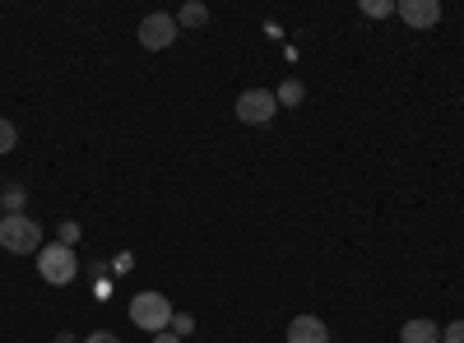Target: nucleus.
Here are the masks:
<instances>
[{
  "label": "nucleus",
  "mask_w": 464,
  "mask_h": 343,
  "mask_svg": "<svg viewBox=\"0 0 464 343\" xmlns=\"http://www.w3.org/2000/svg\"><path fill=\"white\" fill-rule=\"evenodd\" d=\"M279 117V98L269 93V89H246L242 98H237V121H246V126H269Z\"/></svg>",
  "instance_id": "nucleus-4"
},
{
  "label": "nucleus",
  "mask_w": 464,
  "mask_h": 343,
  "mask_svg": "<svg viewBox=\"0 0 464 343\" xmlns=\"http://www.w3.org/2000/svg\"><path fill=\"white\" fill-rule=\"evenodd\" d=\"M61 246H74L80 242V223H61V237H56Z\"/></svg>",
  "instance_id": "nucleus-15"
},
{
  "label": "nucleus",
  "mask_w": 464,
  "mask_h": 343,
  "mask_svg": "<svg viewBox=\"0 0 464 343\" xmlns=\"http://www.w3.org/2000/svg\"><path fill=\"white\" fill-rule=\"evenodd\" d=\"M56 343H74V334H61V338H56Z\"/></svg>",
  "instance_id": "nucleus-19"
},
{
  "label": "nucleus",
  "mask_w": 464,
  "mask_h": 343,
  "mask_svg": "<svg viewBox=\"0 0 464 343\" xmlns=\"http://www.w3.org/2000/svg\"><path fill=\"white\" fill-rule=\"evenodd\" d=\"M153 343H181V338H177L172 329H163V334H153Z\"/></svg>",
  "instance_id": "nucleus-18"
},
{
  "label": "nucleus",
  "mask_w": 464,
  "mask_h": 343,
  "mask_svg": "<svg viewBox=\"0 0 464 343\" xmlns=\"http://www.w3.org/2000/svg\"><path fill=\"white\" fill-rule=\"evenodd\" d=\"M14 144H19V130H14L10 121H0V154H10Z\"/></svg>",
  "instance_id": "nucleus-13"
},
{
  "label": "nucleus",
  "mask_w": 464,
  "mask_h": 343,
  "mask_svg": "<svg viewBox=\"0 0 464 343\" xmlns=\"http://www.w3.org/2000/svg\"><path fill=\"white\" fill-rule=\"evenodd\" d=\"M37 274H43L52 288H65V283H74V274H80V260H74V246L47 242L43 251H37Z\"/></svg>",
  "instance_id": "nucleus-3"
},
{
  "label": "nucleus",
  "mask_w": 464,
  "mask_h": 343,
  "mask_svg": "<svg viewBox=\"0 0 464 343\" xmlns=\"http://www.w3.org/2000/svg\"><path fill=\"white\" fill-rule=\"evenodd\" d=\"M362 14L367 19H385V14H395V5L391 0H362Z\"/></svg>",
  "instance_id": "nucleus-11"
},
{
  "label": "nucleus",
  "mask_w": 464,
  "mask_h": 343,
  "mask_svg": "<svg viewBox=\"0 0 464 343\" xmlns=\"http://www.w3.org/2000/svg\"><path fill=\"white\" fill-rule=\"evenodd\" d=\"M0 246L10 255H37L43 251V223H33L28 214H5L0 218Z\"/></svg>",
  "instance_id": "nucleus-1"
},
{
  "label": "nucleus",
  "mask_w": 464,
  "mask_h": 343,
  "mask_svg": "<svg viewBox=\"0 0 464 343\" xmlns=\"http://www.w3.org/2000/svg\"><path fill=\"white\" fill-rule=\"evenodd\" d=\"M288 343H330V329L321 316H293L288 320Z\"/></svg>",
  "instance_id": "nucleus-7"
},
{
  "label": "nucleus",
  "mask_w": 464,
  "mask_h": 343,
  "mask_svg": "<svg viewBox=\"0 0 464 343\" xmlns=\"http://www.w3.org/2000/svg\"><path fill=\"white\" fill-rule=\"evenodd\" d=\"M168 329H172V334H177V338H181V334H190V329H196V316H186V311H177V316H172V325H168Z\"/></svg>",
  "instance_id": "nucleus-14"
},
{
  "label": "nucleus",
  "mask_w": 464,
  "mask_h": 343,
  "mask_svg": "<svg viewBox=\"0 0 464 343\" xmlns=\"http://www.w3.org/2000/svg\"><path fill=\"white\" fill-rule=\"evenodd\" d=\"M400 343H441V329L432 320H404Z\"/></svg>",
  "instance_id": "nucleus-8"
},
{
  "label": "nucleus",
  "mask_w": 464,
  "mask_h": 343,
  "mask_svg": "<svg viewBox=\"0 0 464 343\" xmlns=\"http://www.w3.org/2000/svg\"><path fill=\"white\" fill-rule=\"evenodd\" d=\"M172 43H177V19H172V14H144V19H140V47L168 52Z\"/></svg>",
  "instance_id": "nucleus-5"
},
{
  "label": "nucleus",
  "mask_w": 464,
  "mask_h": 343,
  "mask_svg": "<svg viewBox=\"0 0 464 343\" xmlns=\"http://www.w3.org/2000/svg\"><path fill=\"white\" fill-rule=\"evenodd\" d=\"M24 186H5V214H24Z\"/></svg>",
  "instance_id": "nucleus-12"
},
{
  "label": "nucleus",
  "mask_w": 464,
  "mask_h": 343,
  "mask_svg": "<svg viewBox=\"0 0 464 343\" xmlns=\"http://www.w3.org/2000/svg\"><path fill=\"white\" fill-rule=\"evenodd\" d=\"M441 343H464V320L446 325V329H441Z\"/></svg>",
  "instance_id": "nucleus-16"
},
{
  "label": "nucleus",
  "mask_w": 464,
  "mask_h": 343,
  "mask_svg": "<svg viewBox=\"0 0 464 343\" xmlns=\"http://www.w3.org/2000/svg\"><path fill=\"white\" fill-rule=\"evenodd\" d=\"M400 19L409 24V28H432L437 19H441V5L437 0H400Z\"/></svg>",
  "instance_id": "nucleus-6"
},
{
  "label": "nucleus",
  "mask_w": 464,
  "mask_h": 343,
  "mask_svg": "<svg viewBox=\"0 0 464 343\" xmlns=\"http://www.w3.org/2000/svg\"><path fill=\"white\" fill-rule=\"evenodd\" d=\"M275 98H279V107H297V102H302V84H297V80H284Z\"/></svg>",
  "instance_id": "nucleus-10"
},
{
  "label": "nucleus",
  "mask_w": 464,
  "mask_h": 343,
  "mask_svg": "<svg viewBox=\"0 0 464 343\" xmlns=\"http://www.w3.org/2000/svg\"><path fill=\"white\" fill-rule=\"evenodd\" d=\"M200 28V24H209V5H200V0H190V5H181V14H177V28Z\"/></svg>",
  "instance_id": "nucleus-9"
},
{
  "label": "nucleus",
  "mask_w": 464,
  "mask_h": 343,
  "mask_svg": "<svg viewBox=\"0 0 464 343\" xmlns=\"http://www.w3.org/2000/svg\"><path fill=\"white\" fill-rule=\"evenodd\" d=\"M84 343H121L111 329H98V334H84Z\"/></svg>",
  "instance_id": "nucleus-17"
},
{
  "label": "nucleus",
  "mask_w": 464,
  "mask_h": 343,
  "mask_svg": "<svg viewBox=\"0 0 464 343\" xmlns=\"http://www.w3.org/2000/svg\"><path fill=\"white\" fill-rule=\"evenodd\" d=\"M172 301L163 297V292H135L130 297V325L135 329H144V334H163L168 325H172Z\"/></svg>",
  "instance_id": "nucleus-2"
}]
</instances>
